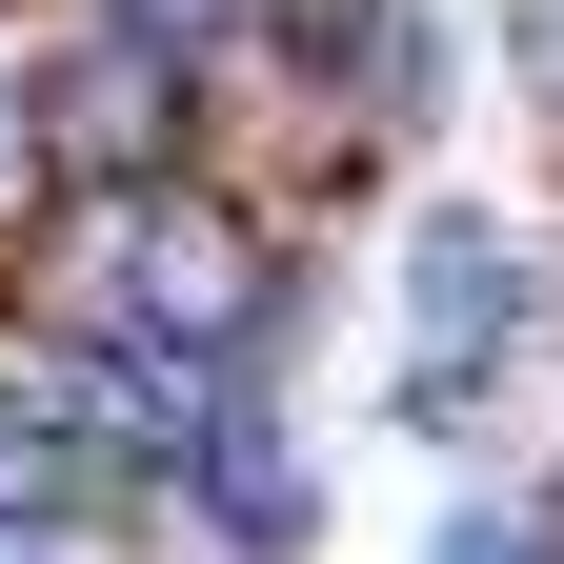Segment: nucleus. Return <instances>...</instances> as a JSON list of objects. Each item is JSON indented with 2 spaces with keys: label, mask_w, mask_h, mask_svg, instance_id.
Wrapping results in <instances>:
<instances>
[{
  "label": "nucleus",
  "mask_w": 564,
  "mask_h": 564,
  "mask_svg": "<svg viewBox=\"0 0 564 564\" xmlns=\"http://www.w3.org/2000/svg\"><path fill=\"white\" fill-rule=\"evenodd\" d=\"M21 121H41V182H182L202 162V41L82 0V21L21 61Z\"/></svg>",
  "instance_id": "obj_1"
},
{
  "label": "nucleus",
  "mask_w": 564,
  "mask_h": 564,
  "mask_svg": "<svg viewBox=\"0 0 564 564\" xmlns=\"http://www.w3.org/2000/svg\"><path fill=\"white\" fill-rule=\"evenodd\" d=\"M524 223H484V202H444V223L403 242V364H505L524 343Z\"/></svg>",
  "instance_id": "obj_2"
},
{
  "label": "nucleus",
  "mask_w": 564,
  "mask_h": 564,
  "mask_svg": "<svg viewBox=\"0 0 564 564\" xmlns=\"http://www.w3.org/2000/svg\"><path fill=\"white\" fill-rule=\"evenodd\" d=\"M162 484H182V505L223 524L242 564H282V544L323 524V484H303V444H282V423H262L242 383H202V423H182V464H162Z\"/></svg>",
  "instance_id": "obj_3"
},
{
  "label": "nucleus",
  "mask_w": 564,
  "mask_h": 564,
  "mask_svg": "<svg viewBox=\"0 0 564 564\" xmlns=\"http://www.w3.org/2000/svg\"><path fill=\"white\" fill-rule=\"evenodd\" d=\"M82 505H101V464H82V423H61V383L0 364V544H21V524H82Z\"/></svg>",
  "instance_id": "obj_4"
},
{
  "label": "nucleus",
  "mask_w": 564,
  "mask_h": 564,
  "mask_svg": "<svg viewBox=\"0 0 564 564\" xmlns=\"http://www.w3.org/2000/svg\"><path fill=\"white\" fill-rule=\"evenodd\" d=\"M383 21H403V0H262L242 41H282L303 82H364V61H383Z\"/></svg>",
  "instance_id": "obj_5"
},
{
  "label": "nucleus",
  "mask_w": 564,
  "mask_h": 564,
  "mask_svg": "<svg viewBox=\"0 0 564 564\" xmlns=\"http://www.w3.org/2000/svg\"><path fill=\"white\" fill-rule=\"evenodd\" d=\"M121 21H162V41H242L262 0H121Z\"/></svg>",
  "instance_id": "obj_6"
}]
</instances>
